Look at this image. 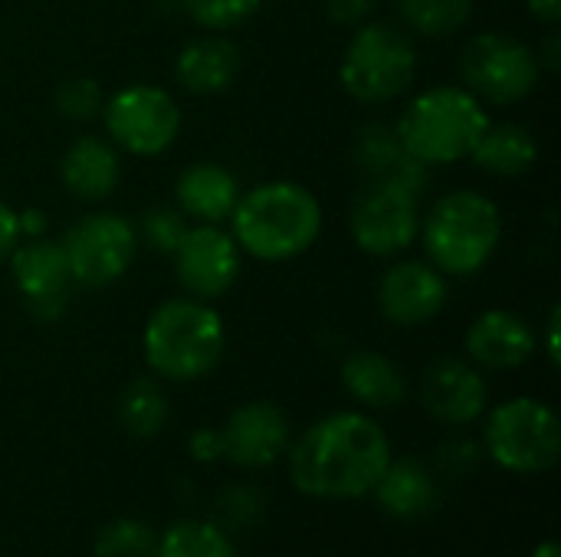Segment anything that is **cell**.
I'll list each match as a JSON object with an SVG mask.
<instances>
[{
	"mask_svg": "<svg viewBox=\"0 0 561 557\" xmlns=\"http://www.w3.org/2000/svg\"><path fill=\"white\" fill-rule=\"evenodd\" d=\"M486 453L500 469L536 476L559 463L561 427L556 410L533 397L500 404L486 420Z\"/></svg>",
	"mask_w": 561,
	"mask_h": 557,
	"instance_id": "7",
	"label": "cell"
},
{
	"mask_svg": "<svg viewBox=\"0 0 561 557\" xmlns=\"http://www.w3.org/2000/svg\"><path fill=\"white\" fill-rule=\"evenodd\" d=\"M16 243H20V213H13L0 200V263L10 259V253H13Z\"/></svg>",
	"mask_w": 561,
	"mask_h": 557,
	"instance_id": "33",
	"label": "cell"
},
{
	"mask_svg": "<svg viewBox=\"0 0 561 557\" xmlns=\"http://www.w3.org/2000/svg\"><path fill=\"white\" fill-rule=\"evenodd\" d=\"M191 453H194L201 463L217 460V456H220V437H217L214 430H201V433H194V440H191Z\"/></svg>",
	"mask_w": 561,
	"mask_h": 557,
	"instance_id": "34",
	"label": "cell"
},
{
	"mask_svg": "<svg viewBox=\"0 0 561 557\" xmlns=\"http://www.w3.org/2000/svg\"><path fill=\"white\" fill-rule=\"evenodd\" d=\"M59 174L72 197L102 200L118 184V174H122L118 151H115V144H108L99 135H79L66 148V154L59 161Z\"/></svg>",
	"mask_w": 561,
	"mask_h": 557,
	"instance_id": "20",
	"label": "cell"
},
{
	"mask_svg": "<svg viewBox=\"0 0 561 557\" xmlns=\"http://www.w3.org/2000/svg\"><path fill=\"white\" fill-rule=\"evenodd\" d=\"M398 13L414 33L450 36L470 20L473 0H398Z\"/></svg>",
	"mask_w": 561,
	"mask_h": 557,
	"instance_id": "27",
	"label": "cell"
},
{
	"mask_svg": "<svg viewBox=\"0 0 561 557\" xmlns=\"http://www.w3.org/2000/svg\"><path fill=\"white\" fill-rule=\"evenodd\" d=\"M536 154H539L536 138L523 125L503 121V125H486L477 148L470 151V161L486 174L516 177L536 164Z\"/></svg>",
	"mask_w": 561,
	"mask_h": 557,
	"instance_id": "24",
	"label": "cell"
},
{
	"mask_svg": "<svg viewBox=\"0 0 561 557\" xmlns=\"http://www.w3.org/2000/svg\"><path fill=\"white\" fill-rule=\"evenodd\" d=\"M227 332L220 315L201 299H168L145 325V361L158 378L197 381L224 358Z\"/></svg>",
	"mask_w": 561,
	"mask_h": 557,
	"instance_id": "3",
	"label": "cell"
},
{
	"mask_svg": "<svg viewBox=\"0 0 561 557\" xmlns=\"http://www.w3.org/2000/svg\"><path fill=\"white\" fill-rule=\"evenodd\" d=\"M174 197L184 217L197 220V223H214L220 227L224 220H230V213L240 204V184L237 177L214 161H197L191 167L181 171L178 184H174Z\"/></svg>",
	"mask_w": 561,
	"mask_h": 557,
	"instance_id": "19",
	"label": "cell"
},
{
	"mask_svg": "<svg viewBox=\"0 0 561 557\" xmlns=\"http://www.w3.org/2000/svg\"><path fill=\"white\" fill-rule=\"evenodd\" d=\"M391 463V443L365 414H329L289 443V479L302 496L345 502L375 492Z\"/></svg>",
	"mask_w": 561,
	"mask_h": 557,
	"instance_id": "1",
	"label": "cell"
},
{
	"mask_svg": "<svg viewBox=\"0 0 561 557\" xmlns=\"http://www.w3.org/2000/svg\"><path fill=\"white\" fill-rule=\"evenodd\" d=\"M187 230L191 227H187L184 213L174 210V207H148L141 213V240L151 250H158V253H171L174 256V250L181 246Z\"/></svg>",
	"mask_w": 561,
	"mask_h": 557,
	"instance_id": "30",
	"label": "cell"
},
{
	"mask_svg": "<svg viewBox=\"0 0 561 557\" xmlns=\"http://www.w3.org/2000/svg\"><path fill=\"white\" fill-rule=\"evenodd\" d=\"M533 557H561V548L556 538H549V542H542L536 552H533Z\"/></svg>",
	"mask_w": 561,
	"mask_h": 557,
	"instance_id": "37",
	"label": "cell"
},
{
	"mask_svg": "<svg viewBox=\"0 0 561 557\" xmlns=\"http://www.w3.org/2000/svg\"><path fill=\"white\" fill-rule=\"evenodd\" d=\"M378 506L401 522H417L437 506V483L421 460H394L375 486Z\"/></svg>",
	"mask_w": 561,
	"mask_h": 557,
	"instance_id": "22",
	"label": "cell"
},
{
	"mask_svg": "<svg viewBox=\"0 0 561 557\" xmlns=\"http://www.w3.org/2000/svg\"><path fill=\"white\" fill-rule=\"evenodd\" d=\"M539 56L506 33H480L460 53L463 89L493 105H513L526 98L539 82Z\"/></svg>",
	"mask_w": 561,
	"mask_h": 557,
	"instance_id": "8",
	"label": "cell"
},
{
	"mask_svg": "<svg viewBox=\"0 0 561 557\" xmlns=\"http://www.w3.org/2000/svg\"><path fill=\"white\" fill-rule=\"evenodd\" d=\"M526 3L542 23H556L561 16V0H526Z\"/></svg>",
	"mask_w": 561,
	"mask_h": 557,
	"instance_id": "35",
	"label": "cell"
},
{
	"mask_svg": "<svg viewBox=\"0 0 561 557\" xmlns=\"http://www.w3.org/2000/svg\"><path fill=\"white\" fill-rule=\"evenodd\" d=\"M549 361L559 364V309L549 318Z\"/></svg>",
	"mask_w": 561,
	"mask_h": 557,
	"instance_id": "36",
	"label": "cell"
},
{
	"mask_svg": "<svg viewBox=\"0 0 561 557\" xmlns=\"http://www.w3.org/2000/svg\"><path fill=\"white\" fill-rule=\"evenodd\" d=\"M322 3L325 13L342 26H362L375 10V0H322Z\"/></svg>",
	"mask_w": 561,
	"mask_h": 557,
	"instance_id": "32",
	"label": "cell"
},
{
	"mask_svg": "<svg viewBox=\"0 0 561 557\" xmlns=\"http://www.w3.org/2000/svg\"><path fill=\"white\" fill-rule=\"evenodd\" d=\"M174 269L191 299H220L240 279V246L220 227L201 223L187 230L181 246L174 250Z\"/></svg>",
	"mask_w": 561,
	"mask_h": 557,
	"instance_id": "12",
	"label": "cell"
},
{
	"mask_svg": "<svg viewBox=\"0 0 561 557\" xmlns=\"http://www.w3.org/2000/svg\"><path fill=\"white\" fill-rule=\"evenodd\" d=\"M59 246L66 253L72 282L85 289H105L128 272L138 253V230L118 213H89L69 227Z\"/></svg>",
	"mask_w": 561,
	"mask_h": 557,
	"instance_id": "9",
	"label": "cell"
},
{
	"mask_svg": "<svg viewBox=\"0 0 561 557\" xmlns=\"http://www.w3.org/2000/svg\"><path fill=\"white\" fill-rule=\"evenodd\" d=\"M352 161L368 181H394L414 194H424L427 187V164L404 148L398 128H388L381 121H371L355 135Z\"/></svg>",
	"mask_w": 561,
	"mask_h": 557,
	"instance_id": "18",
	"label": "cell"
},
{
	"mask_svg": "<svg viewBox=\"0 0 561 557\" xmlns=\"http://www.w3.org/2000/svg\"><path fill=\"white\" fill-rule=\"evenodd\" d=\"M56 108L69 121H89L92 115H99L102 112V92H99L95 79H85V76L66 79L56 89Z\"/></svg>",
	"mask_w": 561,
	"mask_h": 557,
	"instance_id": "31",
	"label": "cell"
},
{
	"mask_svg": "<svg viewBox=\"0 0 561 557\" xmlns=\"http://www.w3.org/2000/svg\"><path fill=\"white\" fill-rule=\"evenodd\" d=\"M447 305V282L444 272L417 263V259H404L385 269V276L378 279V309L391 325L401 328H417L434 322Z\"/></svg>",
	"mask_w": 561,
	"mask_h": 557,
	"instance_id": "15",
	"label": "cell"
},
{
	"mask_svg": "<svg viewBox=\"0 0 561 557\" xmlns=\"http://www.w3.org/2000/svg\"><path fill=\"white\" fill-rule=\"evenodd\" d=\"M105 131L112 144L128 154L154 158L168 151L181 131V112L174 98L158 85H125L108 102H102Z\"/></svg>",
	"mask_w": 561,
	"mask_h": 557,
	"instance_id": "10",
	"label": "cell"
},
{
	"mask_svg": "<svg viewBox=\"0 0 561 557\" xmlns=\"http://www.w3.org/2000/svg\"><path fill=\"white\" fill-rule=\"evenodd\" d=\"M240 72V49L227 36H201L187 43L174 62L181 89L194 95H214L230 89Z\"/></svg>",
	"mask_w": 561,
	"mask_h": 557,
	"instance_id": "21",
	"label": "cell"
},
{
	"mask_svg": "<svg viewBox=\"0 0 561 557\" xmlns=\"http://www.w3.org/2000/svg\"><path fill=\"white\" fill-rule=\"evenodd\" d=\"M217 437L220 456H227L240 469H266L279 456H286L293 443L286 414L270 401H250L237 407Z\"/></svg>",
	"mask_w": 561,
	"mask_h": 557,
	"instance_id": "14",
	"label": "cell"
},
{
	"mask_svg": "<svg viewBox=\"0 0 561 557\" xmlns=\"http://www.w3.org/2000/svg\"><path fill=\"white\" fill-rule=\"evenodd\" d=\"M348 223L368 256H398L421 233V194L394 181H368L352 200Z\"/></svg>",
	"mask_w": 561,
	"mask_h": 557,
	"instance_id": "11",
	"label": "cell"
},
{
	"mask_svg": "<svg viewBox=\"0 0 561 557\" xmlns=\"http://www.w3.org/2000/svg\"><path fill=\"white\" fill-rule=\"evenodd\" d=\"M168 414H171L168 397H164L161 384L151 378H135L118 397V423L131 437L148 440V437L161 433V427L168 423Z\"/></svg>",
	"mask_w": 561,
	"mask_h": 557,
	"instance_id": "25",
	"label": "cell"
},
{
	"mask_svg": "<svg viewBox=\"0 0 561 557\" xmlns=\"http://www.w3.org/2000/svg\"><path fill=\"white\" fill-rule=\"evenodd\" d=\"M10 272L33 318L56 322L66 312L72 276L59 243L43 236H26V243H16L10 253Z\"/></svg>",
	"mask_w": 561,
	"mask_h": 557,
	"instance_id": "13",
	"label": "cell"
},
{
	"mask_svg": "<svg viewBox=\"0 0 561 557\" xmlns=\"http://www.w3.org/2000/svg\"><path fill=\"white\" fill-rule=\"evenodd\" d=\"M158 535L135 522V519H115L95 535V557H154Z\"/></svg>",
	"mask_w": 561,
	"mask_h": 557,
	"instance_id": "28",
	"label": "cell"
},
{
	"mask_svg": "<svg viewBox=\"0 0 561 557\" xmlns=\"http://www.w3.org/2000/svg\"><path fill=\"white\" fill-rule=\"evenodd\" d=\"M184 13H191L207 30H230L250 20L263 0H178Z\"/></svg>",
	"mask_w": 561,
	"mask_h": 557,
	"instance_id": "29",
	"label": "cell"
},
{
	"mask_svg": "<svg viewBox=\"0 0 561 557\" xmlns=\"http://www.w3.org/2000/svg\"><path fill=\"white\" fill-rule=\"evenodd\" d=\"M536 351V335L529 322L510 309L483 312L467 332V355L477 368L513 371L523 368Z\"/></svg>",
	"mask_w": 561,
	"mask_h": 557,
	"instance_id": "17",
	"label": "cell"
},
{
	"mask_svg": "<svg viewBox=\"0 0 561 557\" xmlns=\"http://www.w3.org/2000/svg\"><path fill=\"white\" fill-rule=\"evenodd\" d=\"M342 85L365 105L401 98L417 76L414 39L394 23H365L345 46L339 66Z\"/></svg>",
	"mask_w": 561,
	"mask_h": 557,
	"instance_id": "6",
	"label": "cell"
},
{
	"mask_svg": "<svg viewBox=\"0 0 561 557\" xmlns=\"http://www.w3.org/2000/svg\"><path fill=\"white\" fill-rule=\"evenodd\" d=\"M154 557H237L230 538L210 522H178L158 535Z\"/></svg>",
	"mask_w": 561,
	"mask_h": 557,
	"instance_id": "26",
	"label": "cell"
},
{
	"mask_svg": "<svg viewBox=\"0 0 561 557\" xmlns=\"http://www.w3.org/2000/svg\"><path fill=\"white\" fill-rule=\"evenodd\" d=\"M424 407L450 427H467L486 410V381L477 364L440 358L424 374Z\"/></svg>",
	"mask_w": 561,
	"mask_h": 557,
	"instance_id": "16",
	"label": "cell"
},
{
	"mask_svg": "<svg viewBox=\"0 0 561 557\" xmlns=\"http://www.w3.org/2000/svg\"><path fill=\"white\" fill-rule=\"evenodd\" d=\"M230 220L240 250L263 263H283L319 240L322 207L302 184L270 181L240 197Z\"/></svg>",
	"mask_w": 561,
	"mask_h": 557,
	"instance_id": "2",
	"label": "cell"
},
{
	"mask_svg": "<svg viewBox=\"0 0 561 557\" xmlns=\"http://www.w3.org/2000/svg\"><path fill=\"white\" fill-rule=\"evenodd\" d=\"M546 66H549V69H559V39H556V36L546 43Z\"/></svg>",
	"mask_w": 561,
	"mask_h": 557,
	"instance_id": "38",
	"label": "cell"
},
{
	"mask_svg": "<svg viewBox=\"0 0 561 557\" xmlns=\"http://www.w3.org/2000/svg\"><path fill=\"white\" fill-rule=\"evenodd\" d=\"M342 384L358 404L371 410H391L408 397V381L401 368L378 351L348 355L342 364Z\"/></svg>",
	"mask_w": 561,
	"mask_h": 557,
	"instance_id": "23",
	"label": "cell"
},
{
	"mask_svg": "<svg viewBox=\"0 0 561 557\" xmlns=\"http://www.w3.org/2000/svg\"><path fill=\"white\" fill-rule=\"evenodd\" d=\"M503 236L500 207L477 190L444 194L421 220V240L431 266L447 276H473L496 253Z\"/></svg>",
	"mask_w": 561,
	"mask_h": 557,
	"instance_id": "4",
	"label": "cell"
},
{
	"mask_svg": "<svg viewBox=\"0 0 561 557\" xmlns=\"http://www.w3.org/2000/svg\"><path fill=\"white\" fill-rule=\"evenodd\" d=\"M486 125L490 118L473 92L463 85H437L411 98L398 121V138L427 167L454 164L470 158Z\"/></svg>",
	"mask_w": 561,
	"mask_h": 557,
	"instance_id": "5",
	"label": "cell"
}]
</instances>
